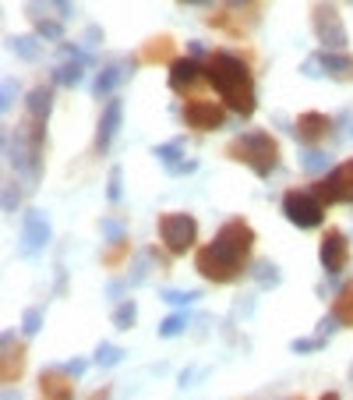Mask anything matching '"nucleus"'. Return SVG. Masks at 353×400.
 <instances>
[{
	"instance_id": "obj_1",
	"label": "nucleus",
	"mask_w": 353,
	"mask_h": 400,
	"mask_svg": "<svg viewBox=\"0 0 353 400\" xmlns=\"http://www.w3.org/2000/svg\"><path fill=\"white\" fill-rule=\"evenodd\" d=\"M255 248V230L248 227V220H230L223 223V230L198 252L194 266L205 280L212 284H230L244 273L248 266V255Z\"/></svg>"
},
{
	"instance_id": "obj_2",
	"label": "nucleus",
	"mask_w": 353,
	"mask_h": 400,
	"mask_svg": "<svg viewBox=\"0 0 353 400\" xmlns=\"http://www.w3.org/2000/svg\"><path fill=\"white\" fill-rule=\"evenodd\" d=\"M205 78L219 89L223 103L241 113V117H251L258 110V93H255V82H251V71L248 64L237 57V53H226V50H216L205 64Z\"/></svg>"
},
{
	"instance_id": "obj_3",
	"label": "nucleus",
	"mask_w": 353,
	"mask_h": 400,
	"mask_svg": "<svg viewBox=\"0 0 353 400\" xmlns=\"http://www.w3.org/2000/svg\"><path fill=\"white\" fill-rule=\"evenodd\" d=\"M43 135H46V124L43 120H28V124L14 128V135H4L7 163L28 185H36L39 181V170H43Z\"/></svg>"
},
{
	"instance_id": "obj_4",
	"label": "nucleus",
	"mask_w": 353,
	"mask_h": 400,
	"mask_svg": "<svg viewBox=\"0 0 353 400\" xmlns=\"http://www.w3.org/2000/svg\"><path fill=\"white\" fill-rule=\"evenodd\" d=\"M230 156L241 160V163H248L258 178H268L275 170V163H279V145H275V138L268 131H244L233 142Z\"/></svg>"
},
{
	"instance_id": "obj_5",
	"label": "nucleus",
	"mask_w": 353,
	"mask_h": 400,
	"mask_svg": "<svg viewBox=\"0 0 353 400\" xmlns=\"http://www.w3.org/2000/svg\"><path fill=\"white\" fill-rule=\"evenodd\" d=\"M283 216L297 227V230H315L325 220L322 199L315 192H286L283 195Z\"/></svg>"
},
{
	"instance_id": "obj_6",
	"label": "nucleus",
	"mask_w": 353,
	"mask_h": 400,
	"mask_svg": "<svg viewBox=\"0 0 353 400\" xmlns=\"http://www.w3.org/2000/svg\"><path fill=\"white\" fill-rule=\"evenodd\" d=\"M159 237H163V245L174 255H184L194 245V237H198V223L187 212H163L159 216Z\"/></svg>"
},
{
	"instance_id": "obj_7",
	"label": "nucleus",
	"mask_w": 353,
	"mask_h": 400,
	"mask_svg": "<svg viewBox=\"0 0 353 400\" xmlns=\"http://www.w3.org/2000/svg\"><path fill=\"white\" fill-rule=\"evenodd\" d=\"M300 71L311 75V78H322V75H329V78H350L353 57L350 53H339V50H318V53H311V57L304 61Z\"/></svg>"
},
{
	"instance_id": "obj_8",
	"label": "nucleus",
	"mask_w": 353,
	"mask_h": 400,
	"mask_svg": "<svg viewBox=\"0 0 353 400\" xmlns=\"http://www.w3.org/2000/svg\"><path fill=\"white\" fill-rule=\"evenodd\" d=\"M315 36L322 39L325 50H339L343 53V46H347V25H343V18L336 14L332 4H318L315 7Z\"/></svg>"
},
{
	"instance_id": "obj_9",
	"label": "nucleus",
	"mask_w": 353,
	"mask_h": 400,
	"mask_svg": "<svg viewBox=\"0 0 353 400\" xmlns=\"http://www.w3.org/2000/svg\"><path fill=\"white\" fill-rule=\"evenodd\" d=\"M50 245V216L43 209H28L21 220V234H18V248L21 255H36Z\"/></svg>"
},
{
	"instance_id": "obj_10",
	"label": "nucleus",
	"mask_w": 353,
	"mask_h": 400,
	"mask_svg": "<svg viewBox=\"0 0 353 400\" xmlns=\"http://www.w3.org/2000/svg\"><path fill=\"white\" fill-rule=\"evenodd\" d=\"M315 195L325 202V205H336V202H353V160L336 167L325 181H318Z\"/></svg>"
},
{
	"instance_id": "obj_11",
	"label": "nucleus",
	"mask_w": 353,
	"mask_h": 400,
	"mask_svg": "<svg viewBox=\"0 0 353 400\" xmlns=\"http://www.w3.org/2000/svg\"><path fill=\"white\" fill-rule=\"evenodd\" d=\"M184 120L194 128V131H216V128H223L226 124V113H223V106L212 100H194L184 106Z\"/></svg>"
},
{
	"instance_id": "obj_12",
	"label": "nucleus",
	"mask_w": 353,
	"mask_h": 400,
	"mask_svg": "<svg viewBox=\"0 0 353 400\" xmlns=\"http://www.w3.org/2000/svg\"><path fill=\"white\" fill-rule=\"evenodd\" d=\"M318 255H322L325 273H332V277H336V273L347 266V259H350V241H347V234H343V230H325Z\"/></svg>"
},
{
	"instance_id": "obj_13",
	"label": "nucleus",
	"mask_w": 353,
	"mask_h": 400,
	"mask_svg": "<svg viewBox=\"0 0 353 400\" xmlns=\"http://www.w3.org/2000/svg\"><path fill=\"white\" fill-rule=\"evenodd\" d=\"M120 113H124L120 100L106 103V110H102V117H99V131H95V149H99V153H110V142H113V135L120 131Z\"/></svg>"
},
{
	"instance_id": "obj_14",
	"label": "nucleus",
	"mask_w": 353,
	"mask_h": 400,
	"mask_svg": "<svg viewBox=\"0 0 353 400\" xmlns=\"http://www.w3.org/2000/svg\"><path fill=\"white\" fill-rule=\"evenodd\" d=\"M198 75H201V61L180 57V61L170 64V89H174V93H187V89L198 82Z\"/></svg>"
},
{
	"instance_id": "obj_15",
	"label": "nucleus",
	"mask_w": 353,
	"mask_h": 400,
	"mask_svg": "<svg viewBox=\"0 0 353 400\" xmlns=\"http://www.w3.org/2000/svg\"><path fill=\"white\" fill-rule=\"evenodd\" d=\"M39 394L43 400H75L71 397V376H64V372H43V379H39Z\"/></svg>"
},
{
	"instance_id": "obj_16",
	"label": "nucleus",
	"mask_w": 353,
	"mask_h": 400,
	"mask_svg": "<svg viewBox=\"0 0 353 400\" xmlns=\"http://www.w3.org/2000/svg\"><path fill=\"white\" fill-rule=\"evenodd\" d=\"M325 131H329V117L325 113H304V117H297V138L300 142L315 145Z\"/></svg>"
},
{
	"instance_id": "obj_17",
	"label": "nucleus",
	"mask_w": 353,
	"mask_h": 400,
	"mask_svg": "<svg viewBox=\"0 0 353 400\" xmlns=\"http://www.w3.org/2000/svg\"><path fill=\"white\" fill-rule=\"evenodd\" d=\"M120 78H124V64H106V68L95 75L92 93H95V96H110V93L120 86Z\"/></svg>"
},
{
	"instance_id": "obj_18",
	"label": "nucleus",
	"mask_w": 353,
	"mask_h": 400,
	"mask_svg": "<svg viewBox=\"0 0 353 400\" xmlns=\"http://www.w3.org/2000/svg\"><path fill=\"white\" fill-rule=\"evenodd\" d=\"M25 103H28V117L46 124L50 106H53V89H43V86H39V89H32V93H28V100H25Z\"/></svg>"
},
{
	"instance_id": "obj_19",
	"label": "nucleus",
	"mask_w": 353,
	"mask_h": 400,
	"mask_svg": "<svg viewBox=\"0 0 353 400\" xmlns=\"http://www.w3.org/2000/svg\"><path fill=\"white\" fill-rule=\"evenodd\" d=\"M339 326H353V284H347L339 294H336V301H332V312H329Z\"/></svg>"
},
{
	"instance_id": "obj_20",
	"label": "nucleus",
	"mask_w": 353,
	"mask_h": 400,
	"mask_svg": "<svg viewBox=\"0 0 353 400\" xmlns=\"http://www.w3.org/2000/svg\"><path fill=\"white\" fill-rule=\"evenodd\" d=\"M184 145H187L184 138H170V142L156 145V149H152V156H156V160H163V163L174 170V167H180V163H184Z\"/></svg>"
},
{
	"instance_id": "obj_21",
	"label": "nucleus",
	"mask_w": 353,
	"mask_h": 400,
	"mask_svg": "<svg viewBox=\"0 0 353 400\" xmlns=\"http://www.w3.org/2000/svg\"><path fill=\"white\" fill-rule=\"evenodd\" d=\"M7 46H11L21 61H39V43L28 39V36H14V39H7Z\"/></svg>"
},
{
	"instance_id": "obj_22",
	"label": "nucleus",
	"mask_w": 353,
	"mask_h": 400,
	"mask_svg": "<svg viewBox=\"0 0 353 400\" xmlns=\"http://www.w3.org/2000/svg\"><path fill=\"white\" fill-rule=\"evenodd\" d=\"M300 163H304L307 174H325V170H329V153H325V149H307V153L300 156Z\"/></svg>"
},
{
	"instance_id": "obj_23",
	"label": "nucleus",
	"mask_w": 353,
	"mask_h": 400,
	"mask_svg": "<svg viewBox=\"0 0 353 400\" xmlns=\"http://www.w3.org/2000/svg\"><path fill=\"white\" fill-rule=\"evenodd\" d=\"M85 68L88 64H82V61H64V64L57 68V75H53V78H57L60 86H78V78H82V71H85Z\"/></svg>"
},
{
	"instance_id": "obj_24",
	"label": "nucleus",
	"mask_w": 353,
	"mask_h": 400,
	"mask_svg": "<svg viewBox=\"0 0 353 400\" xmlns=\"http://www.w3.org/2000/svg\"><path fill=\"white\" fill-rule=\"evenodd\" d=\"M135 322H138V304H135V301L117 304V312H113V326H117V329H131Z\"/></svg>"
},
{
	"instance_id": "obj_25",
	"label": "nucleus",
	"mask_w": 353,
	"mask_h": 400,
	"mask_svg": "<svg viewBox=\"0 0 353 400\" xmlns=\"http://www.w3.org/2000/svg\"><path fill=\"white\" fill-rule=\"evenodd\" d=\"M255 280H258L262 287H279L283 273H279V266H272V262H255Z\"/></svg>"
},
{
	"instance_id": "obj_26",
	"label": "nucleus",
	"mask_w": 353,
	"mask_h": 400,
	"mask_svg": "<svg viewBox=\"0 0 353 400\" xmlns=\"http://www.w3.org/2000/svg\"><path fill=\"white\" fill-rule=\"evenodd\" d=\"M120 361H124V351H120V347L99 344V351H95V365H99V369H113V365H120Z\"/></svg>"
},
{
	"instance_id": "obj_27",
	"label": "nucleus",
	"mask_w": 353,
	"mask_h": 400,
	"mask_svg": "<svg viewBox=\"0 0 353 400\" xmlns=\"http://www.w3.org/2000/svg\"><path fill=\"white\" fill-rule=\"evenodd\" d=\"M184 329H187V312H174L170 319L159 322V337H176V333H184Z\"/></svg>"
},
{
	"instance_id": "obj_28",
	"label": "nucleus",
	"mask_w": 353,
	"mask_h": 400,
	"mask_svg": "<svg viewBox=\"0 0 353 400\" xmlns=\"http://www.w3.org/2000/svg\"><path fill=\"white\" fill-rule=\"evenodd\" d=\"M36 36L46 39V43H60V39H64V25H60V21H39V25H36Z\"/></svg>"
},
{
	"instance_id": "obj_29",
	"label": "nucleus",
	"mask_w": 353,
	"mask_h": 400,
	"mask_svg": "<svg viewBox=\"0 0 353 400\" xmlns=\"http://www.w3.org/2000/svg\"><path fill=\"white\" fill-rule=\"evenodd\" d=\"M39 326H43V312H39V308H28L25 319H21V333H25V337H36Z\"/></svg>"
},
{
	"instance_id": "obj_30",
	"label": "nucleus",
	"mask_w": 353,
	"mask_h": 400,
	"mask_svg": "<svg viewBox=\"0 0 353 400\" xmlns=\"http://www.w3.org/2000/svg\"><path fill=\"white\" fill-rule=\"evenodd\" d=\"M201 298V291H163L167 304H191V301Z\"/></svg>"
},
{
	"instance_id": "obj_31",
	"label": "nucleus",
	"mask_w": 353,
	"mask_h": 400,
	"mask_svg": "<svg viewBox=\"0 0 353 400\" xmlns=\"http://www.w3.org/2000/svg\"><path fill=\"white\" fill-rule=\"evenodd\" d=\"M290 347H293V354H311V351L325 347V340H322V337H307V340H293Z\"/></svg>"
},
{
	"instance_id": "obj_32",
	"label": "nucleus",
	"mask_w": 353,
	"mask_h": 400,
	"mask_svg": "<svg viewBox=\"0 0 353 400\" xmlns=\"http://www.w3.org/2000/svg\"><path fill=\"white\" fill-rule=\"evenodd\" d=\"M106 202H120V167L110 170V181H106Z\"/></svg>"
},
{
	"instance_id": "obj_33",
	"label": "nucleus",
	"mask_w": 353,
	"mask_h": 400,
	"mask_svg": "<svg viewBox=\"0 0 353 400\" xmlns=\"http://www.w3.org/2000/svg\"><path fill=\"white\" fill-rule=\"evenodd\" d=\"M14 96H18V82H14V78H7V82H4V96H0V110H4V113H11Z\"/></svg>"
},
{
	"instance_id": "obj_34",
	"label": "nucleus",
	"mask_w": 353,
	"mask_h": 400,
	"mask_svg": "<svg viewBox=\"0 0 353 400\" xmlns=\"http://www.w3.org/2000/svg\"><path fill=\"white\" fill-rule=\"evenodd\" d=\"M99 230H102V237H106V241H120V237H124V227H120L117 220H102V223H99Z\"/></svg>"
},
{
	"instance_id": "obj_35",
	"label": "nucleus",
	"mask_w": 353,
	"mask_h": 400,
	"mask_svg": "<svg viewBox=\"0 0 353 400\" xmlns=\"http://www.w3.org/2000/svg\"><path fill=\"white\" fill-rule=\"evenodd\" d=\"M85 369H88V358H71L60 372H64V376H71V379H78V376H85Z\"/></svg>"
},
{
	"instance_id": "obj_36",
	"label": "nucleus",
	"mask_w": 353,
	"mask_h": 400,
	"mask_svg": "<svg viewBox=\"0 0 353 400\" xmlns=\"http://www.w3.org/2000/svg\"><path fill=\"white\" fill-rule=\"evenodd\" d=\"M336 329H339V322H336V319H332V315H329V319H322V322H318V337H322V340H325V337H329V333H336Z\"/></svg>"
},
{
	"instance_id": "obj_37",
	"label": "nucleus",
	"mask_w": 353,
	"mask_h": 400,
	"mask_svg": "<svg viewBox=\"0 0 353 400\" xmlns=\"http://www.w3.org/2000/svg\"><path fill=\"white\" fill-rule=\"evenodd\" d=\"M194 170H198V163H194V160H184V163H180V167H174L170 174H174V178H184V174H194Z\"/></svg>"
},
{
	"instance_id": "obj_38",
	"label": "nucleus",
	"mask_w": 353,
	"mask_h": 400,
	"mask_svg": "<svg viewBox=\"0 0 353 400\" xmlns=\"http://www.w3.org/2000/svg\"><path fill=\"white\" fill-rule=\"evenodd\" d=\"M14 205H18V188H11V185H7V188H4V209L11 212Z\"/></svg>"
},
{
	"instance_id": "obj_39",
	"label": "nucleus",
	"mask_w": 353,
	"mask_h": 400,
	"mask_svg": "<svg viewBox=\"0 0 353 400\" xmlns=\"http://www.w3.org/2000/svg\"><path fill=\"white\" fill-rule=\"evenodd\" d=\"M88 43H102V32L99 29H88Z\"/></svg>"
},
{
	"instance_id": "obj_40",
	"label": "nucleus",
	"mask_w": 353,
	"mask_h": 400,
	"mask_svg": "<svg viewBox=\"0 0 353 400\" xmlns=\"http://www.w3.org/2000/svg\"><path fill=\"white\" fill-rule=\"evenodd\" d=\"M53 4H57V11H60V14H71V4H68V0H53Z\"/></svg>"
},
{
	"instance_id": "obj_41",
	"label": "nucleus",
	"mask_w": 353,
	"mask_h": 400,
	"mask_svg": "<svg viewBox=\"0 0 353 400\" xmlns=\"http://www.w3.org/2000/svg\"><path fill=\"white\" fill-rule=\"evenodd\" d=\"M180 4H187V7H205V4H212V0H180Z\"/></svg>"
},
{
	"instance_id": "obj_42",
	"label": "nucleus",
	"mask_w": 353,
	"mask_h": 400,
	"mask_svg": "<svg viewBox=\"0 0 353 400\" xmlns=\"http://www.w3.org/2000/svg\"><path fill=\"white\" fill-rule=\"evenodd\" d=\"M244 4H248V0H230V7H244Z\"/></svg>"
},
{
	"instance_id": "obj_43",
	"label": "nucleus",
	"mask_w": 353,
	"mask_h": 400,
	"mask_svg": "<svg viewBox=\"0 0 353 400\" xmlns=\"http://www.w3.org/2000/svg\"><path fill=\"white\" fill-rule=\"evenodd\" d=\"M4 400H18V394H11V390H7V394H4Z\"/></svg>"
},
{
	"instance_id": "obj_44",
	"label": "nucleus",
	"mask_w": 353,
	"mask_h": 400,
	"mask_svg": "<svg viewBox=\"0 0 353 400\" xmlns=\"http://www.w3.org/2000/svg\"><path fill=\"white\" fill-rule=\"evenodd\" d=\"M322 400H339V397H336V394H325V397H322Z\"/></svg>"
},
{
	"instance_id": "obj_45",
	"label": "nucleus",
	"mask_w": 353,
	"mask_h": 400,
	"mask_svg": "<svg viewBox=\"0 0 353 400\" xmlns=\"http://www.w3.org/2000/svg\"><path fill=\"white\" fill-rule=\"evenodd\" d=\"M350 135H353V124H350Z\"/></svg>"
},
{
	"instance_id": "obj_46",
	"label": "nucleus",
	"mask_w": 353,
	"mask_h": 400,
	"mask_svg": "<svg viewBox=\"0 0 353 400\" xmlns=\"http://www.w3.org/2000/svg\"><path fill=\"white\" fill-rule=\"evenodd\" d=\"M350 379H353V369H350Z\"/></svg>"
}]
</instances>
